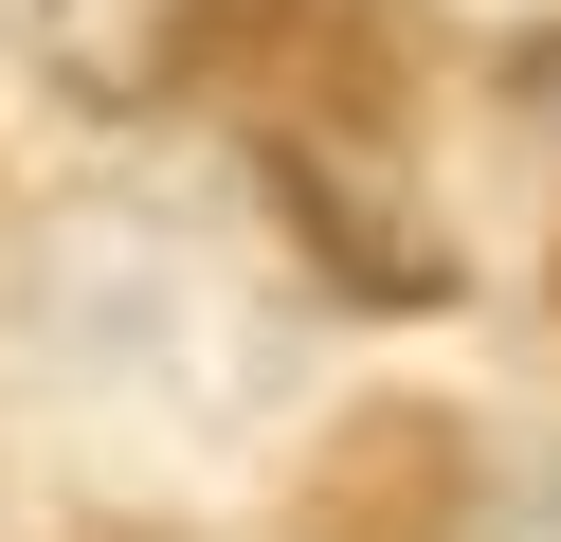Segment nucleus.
Returning <instances> with one entry per match:
<instances>
[{"instance_id": "nucleus-2", "label": "nucleus", "mask_w": 561, "mask_h": 542, "mask_svg": "<svg viewBox=\"0 0 561 542\" xmlns=\"http://www.w3.org/2000/svg\"><path fill=\"white\" fill-rule=\"evenodd\" d=\"M0 19H19V55H37L73 108H146V91L199 72L218 0H0Z\"/></svg>"}, {"instance_id": "nucleus-1", "label": "nucleus", "mask_w": 561, "mask_h": 542, "mask_svg": "<svg viewBox=\"0 0 561 542\" xmlns=\"http://www.w3.org/2000/svg\"><path fill=\"white\" fill-rule=\"evenodd\" d=\"M272 199H290V235L327 253V289H363V308H453V217L399 181V145H380L363 108H272Z\"/></svg>"}]
</instances>
